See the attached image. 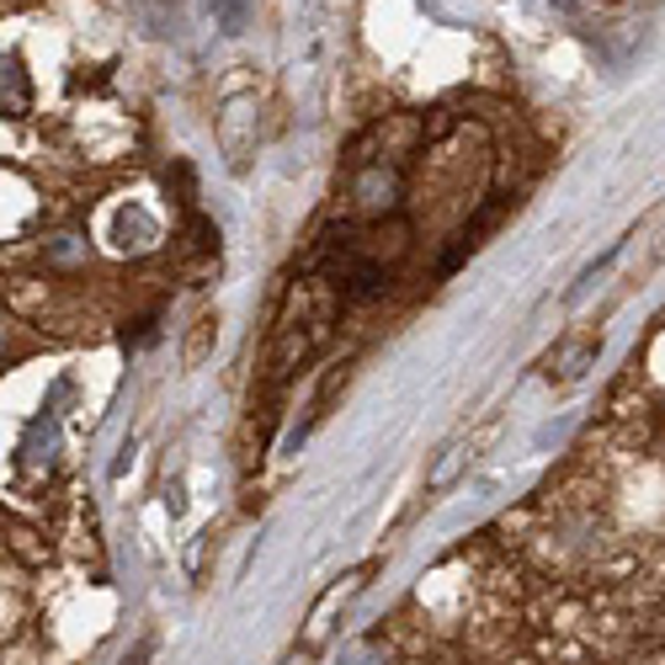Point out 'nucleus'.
<instances>
[{"label":"nucleus","instance_id":"1","mask_svg":"<svg viewBox=\"0 0 665 665\" xmlns=\"http://www.w3.org/2000/svg\"><path fill=\"white\" fill-rule=\"evenodd\" d=\"M218 150L229 155V166L246 170V155L256 150V96H229L218 112Z\"/></svg>","mask_w":665,"mask_h":665},{"label":"nucleus","instance_id":"2","mask_svg":"<svg viewBox=\"0 0 665 665\" xmlns=\"http://www.w3.org/2000/svg\"><path fill=\"white\" fill-rule=\"evenodd\" d=\"M596 357H602V335L596 331H575L565 335L559 346H554V357H548V383H581L591 368H596Z\"/></svg>","mask_w":665,"mask_h":665},{"label":"nucleus","instance_id":"3","mask_svg":"<svg viewBox=\"0 0 665 665\" xmlns=\"http://www.w3.org/2000/svg\"><path fill=\"white\" fill-rule=\"evenodd\" d=\"M368 570H373V565H357L352 575H341V585H331V591L314 602V613H309V639H320V633L331 628V613L341 607V602H346V596H352V591H357V585L368 581Z\"/></svg>","mask_w":665,"mask_h":665},{"label":"nucleus","instance_id":"4","mask_svg":"<svg viewBox=\"0 0 665 665\" xmlns=\"http://www.w3.org/2000/svg\"><path fill=\"white\" fill-rule=\"evenodd\" d=\"M155 240H161V224L139 209V203H128V209L118 213V246L123 250H150Z\"/></svg>","mask_w":665,"mask_h":665},{"label":"nucleus","instance_id":"5","mask_svg":"<svg viewBox=\"0 0 665 665\" xmlns=\"http://www.w3.org/2000/svg\"><path fill=\"white\" fill-rule=\"evenodd\" d=\"M213 341H218V314H198L192 331H187V341H181V363H187V368H203L213 357Z\"/></svg>","mask_w":665,"mask_h":665},{"label":"nucleus","instance_id":"6","mask_svg":"<svg viewBox=\"0 0 665 665\" xmlns=\"http://www.w3.org/2000/svg\"><path fill=\"white\" fill-rule=\"evenodd\" d=\"M468 458H474V442H453L448 453H442L437 463H431V474H426V490H431V496H437V490H448V485H453L458 474L468 468Z\"/></svg>","mask_w":665,"mask_h":665},{"label":"nucleus","instance_id":"7","mask_svg":"<svg viewBox=\"0 0 665 665\" xmlns=\"http://www.w3.org/2000/svg\"><path fill=\"white\" fill-rule=\"evenodd\" d=\"M0 112H11V118L27 112V75L16 70V59L0 64Z\"/></svg>","mask_w":665,"mask_h":665},{"label":"nucleus","instance_id":"8","mask_svg":"<svg viewBox=\"0 0 665 665\" xmlns=\"http://www.w3.org/2000/svg\"><path fill=\"white\" fill-rule=\"evenodd\" d=\"M618 250H624V240H618V246L607 250V256H602V261H591V266H585V272H581V283H575V288H570V298H581V293L591 288V283H596V277H602V272H607V266H613V261H618Z\"/></svg>","mask_w":665,"mask_h":665},{"label":"nucleus","instance_id":"9","mask_svg":"<svg viewBox=\"0 0 665 665\" xmlns=\"http://www.w3.org/2000/svg\"><path fill=\"white\" fill-rule=\"evenodd\" d=\"M591 11H618V5H628V0H585Z\"/></svg>","mask_w":665,"mask_h":665},{"label":"nucleus","instance_id":"10","mask_svg":"<svg viewBox=\"0 0 665 665\" xmlns=\"http://www.w3.org/2000/svg\"><path fill=\"white\" fill-rule=\"evenodd\" d=\"M144 661H150V644H139V650H133V655H128L123 665H144Z\"/></svg>","mask_w":665,"mask_h":665},{"label":"nucleus","instance_id":"11","mask_svg":"<svg viewBox=\"0 0 665 665\" xmlns=\"http://www.w3.org/2000/svg\"><path fill=\"white\" fill-rule=\"evenodd\" d=\"M0 341H5V331H0Z\"/></svg>","mask_w":665,"mask_h":665}]
</instances>
